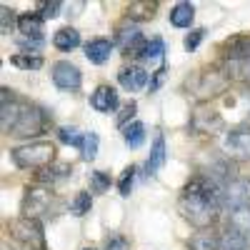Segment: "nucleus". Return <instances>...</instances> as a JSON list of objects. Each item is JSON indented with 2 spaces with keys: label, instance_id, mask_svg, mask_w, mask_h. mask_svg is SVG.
Returning a JSON list of instances; mask_svg holds the SVG:
<instances>
[{
  "label": "nucleus",
  "instance_id": "nucleus-1",
  "mask_svg": "<svg viewBox=\"0 0 250 250\" xmlns=\"http://www.w3.org/2000/svg\"><path fill=\"white\" fill-rule=\"evenodd\" d=\"M220 200H223V185L208 175H195L183 188L178 208L180 215L190 225H195L198 230H208L215 223L218 210L223 208Z\"/></svg>",
  "mask_w": 250,
  "mask_h": 250
},
{
  "label": "nucleus",
  "instance_id": "nucleus-2",
  "mask_svg": "<svg viewBox=\"0 0 250 250\" xmlns=\"http://www.w3.org/2000/svg\"><path fill=\"white\" fill-rule=\"evenodd\" d=\"M3 133L15 138H33L48 128V115L33 103L18 98L13 90L3 88V108H0Z\"/></svg>",
  "mask_w": 250,
  "mask_h": 250
},
{
  "label": "nucleus",
  "instance_id": "nucleus-3",
  "mask_svg": "<svg viewBox=\"0 0 250 250\" xmlns=\"http://www.w3.org/2000/svg\"><path fill=\"white\" fill-rule=\"evenodd\" d=\"M13 160L23 170H45L55 163V145L53 143H28L13 150Z\"/></svg>",
  "mask_w": 250,
  "mask_h": 250
},
{
  "label": "nucleus",
  "instance_id": "nucleus-4",
  "mask_svg": "<svg viewBox=\"0 0 250 250\" xmlns=\"http://www.w3.org/2000/svg\"><path fill=\"white\" fill-rule=\"evenodd\" d=\"M60 210V200L45 190V188H28L25 198H23V218H55Z\"/></svg>",
  "mask_w": 250,
  "mask_h": 250
},
{
  "label": "nucleus",
  "instance_id": "nucleus-5",
  "mask_svg": "<svg viewBox=\"0 0 250 250\" xmlns=\"http://www.w3.org/2000/svg\"><path fill=\"white\" fill-rule=\"evenodd\" d=\"M228 83L230 80H228V75L223 73V68H208V70H200L193 80H188V85H190V90L198 100H208L213 95L225 93Z\"/></svg>",
  "mask_w": 250,
  "mask_h": 250
},
{
  "label": "nucleus",
  "instance_id": "nucleus-6",
  "mask_svg": "<svg viewBox=\"0 0 250 250\" xmlns=\"http://www.w3.org/2000/svg\"><path fill=\"white\" fill-rule=\"evenodd\" d=\"M10 235L23 250H45L43 225L33 218H18L10 223Z\"/></svg>",
  "mask_w": 250,
  "mask_h": 250
},
{
  "label": "nucleus",
  "instance_id": "nucleus-7",
  "mask_svg": "<svg viewBox=\"0 0 250 250\" xmlns=\"http://www.w3.org/2000/svg\"><path fill=\"white\" fill-rule=\"evenodd\" d=\"M220 205L225 208V210L248 208L250 205V178L248 175H240V178H233V180H225Z\"/></svg>",
  "mask_w": 250,
  "mask_h": 250
},
{
  "label": "nucleus",
  "instance_id": "nucleus-8",
  "mask_svg": "<svg viewBox=\"0 0 250 250\" xmlns=\"http://www.w3.org/2000/svg\"><path fill=\"white\" fill-rule=\"evenodd\" d=\"M223 153L230 160H250V128L230 130L223 138Z\"/></svg>",
  "mask_w": 250,
  "mask_h": 250
},
{
  "label": "nucleus",
  "instance_id": "nucleus-9",
  "mask_svg": "<svg viewBox=\"0 0 250 250\" xmlns=\"http://www.w3.org/2000/svg\"><path fill=\"white\" fill-rule=\"evenodd\" d=\"M53 83L60 88V90H78L80 83H83V75L78 70V65H73L70 60H58L53 62Z\"/></svg>",
  "mask_w": 250,
  "mask_h": 250
},
{
  "label": "nucleus",
  "instance_id": "nucleus-10",
  "mask_svg": "<svg viewBox=\"0 0 250 250\" xmlns=\"http://www.w3.org/2000/svg\"><path fill=\"white\" fill-rule=\"evenodd\" d=\"M115 45L125 53V55H135V58H143L145 48H148V43H145V38L140 35L138 28H128V25H120L118 33H115Z\"/></svg>",
  "mask_w": 250,
  "mask_h": 250
},
{
  "label": "nucleus",
  "instance_id": "nucleus-11",
  "mask_svg": "<svg viewBox=\"0 0 250 250\" xmlns=\"http://www.w3.org/2000/svg\"><path fill=\"white\" fill-rule=\"evenodd\" d=\"M118 80H120V85L128 93H140L150 83V75H148V70L140 68V65H128V68H123L118 73Z\"/></svg>",
  "mask_w": 250,
  "mask_h": 250
},
{
  "label": "nucleus",
  "instance_id": "nucleus-12",
  "mask_svg": "<svg viewBox=\"0 0 250 250\" xmlns=\"http://www.w3.org/2000/svg\"><path fill=\"white\" fill-rule=\"evenodd\" d=\"M113 48H115L113 40L95 38V40H90V43L85 45V58L93 62V65H105V62L110 60V55H113Z\"/></svg>",
  "mask_w": 250,
  "mask_h": 250
},
{
  "label": "nucleus",
  "instance_id": "nucleus-13",
  "mask_svg": "<svg viewBox=\"0 0 250 250\" xmlns=\"http://www.w3.org/2000/svg\"><path fill=\"white\" fill-rule=\"evenodd\" d=\"M190 128L195 133H218L223 128V118L215 113V110H198L193 113V120H190Z\"/></svg>",
  "mask_w": 250,
  "mask_h": 250
},
{
  "label": "nucleus",
  "instance_id": "nucleus-14",
  "mask_svg": "<svg viewBox=\"0 0 250 250\" xmlns=\"http://www.w3.org/2000/svg\"><path fill=\"white\" fill-rule=\"evenodd\" d=\"M220 50H223V60H243V58H250V38H245V35L228 38L225 43L220 45Z\"/></svg>",
  "mask_w": 250,
  "mask_h": 250
},
{
  "label": "nucleus",
  "instance_id": "nucleus-15",
  "mask_svg": "<svg viewBox=\"0 0 250 250\" xmlns=\"http://www.w3.org/2000/svg\"><path fill=\"white\" fill-rule=\"evenodd\" d=\"M90 105L98 113H113L118 108V93H115V88H110V85L95 88V93L90 95Z\"/></svg>",
  "mask_w": 250,
  "mask_h": 250
},
{
  "label": "nucleus",
  "instance_id": "nucleus-16",
  "mask_svg": "<svg viewBox=\"0 0 250 250\" xmlns=\"http://www.w3.org/2000/svg\"><path fill=\"white\" fill-rule=\"evenodd\" d=\"M228 230L238 233L240 238H245L250 243V205L228 213Z\"/></svg>",
  "mask_w": 250,
  "mask_h": 250
},
{
  "label": "nucleus",
  "instance_id": "nucleus-17",
  "mask_svg": "<svg viewBox=\"0 0 250 250\" xmlns=\"http://www.w3.org/2000/svg\"><path fill=\"white\" fill-rule=\"evenodd\" d=\"M223 73L228 75V80H235L240 85H250V58L223 60Z\"/></svg>",
  "mask_w": 250,
  "mask_h": 250
},
{
  "label": "nucleus",
  "instance_id": "nucleus-18",
  "mask_svg": "<svg viewBox=\"0 0 250 250\" xmlns=\"http://www.w3.org/2000/svg\"><path fill=\"white\" fill-rule=\"evenodd\" d=\"M18 30L25 38H43V18L40 13H25L18 18Z\"/></svg>",
  "mask_w": 250,
  "mask_h": 250
},
{
  "label": "nucleus",
  "instance_id": "nucleus-19",
  "mask_svg": "<svg viewBox=\"0 0 250 250\" xmlns=\"http://www.w3.org/2000/svg\"><path fill=\"white\" fill-rule=\"evenodd\" d=\"M165 158H168V150H165V138L163 135H155L153 140V148H150V158H148V173H158L163 165H165Z\"/></svg>",
  "mask_w": 250,
  "mask_h": 250
},
{
  "label": "nucleus",
  "instance_id": "nucleus-20",
  "mask_svg": "<svg viewBox=\"0 0 250 250\" xmlns=\"http://www.w3.org/2000/svg\"><path fill=\"white\" fill-rule=\"evenodd\" d=\"M53 45L58 50H75L80 45V33L75 28H60L55 35H53Z\"/></svg>",
  "mask_w": 250,
  "mask_h": 250
},
{
  "label": "nucleus",
  "instance_id": "nucleus-21",
  "mask_svg": "<svg viewBox=\"0 0 250 250\" xmlns=\"http://www.w3.org/2000/svg\"><path fill=\"white\" fill-rule=\"evenodd\" d=\"M70 173H73V165H68V163H53V165H48V168L38 175V180L53 185V183H60V180L70 178Z\"/></svg>",
  "mask_w": 250,
  "mask_h": 250
},
{
  "label": "nucleus",
  "instance_id": "nucleus-22",
  "mask_svg": "<svg viewBox=\"0 0 250 250\" xmlns=\"http://www.w3.org/2000/svg\"><path fill=\"white\" fill-rule=\"evenodd\" d=\"M155 10H158V3H150V0H138V3H130L128 10H125V15H128V20H150L155 18Z\"/></svg>",
  "mask_w": 250,
  "mask_h": 250
},
{
  "label": "nucleus",
  "instance_id": "nucleus-23",
  "mask_svg": "<svg viewBox=\"0 0 250 250\" xmlns=\"http://www.w3.org/2000/svg\"><path fill=\"white\" fill-rule=\"evenodd\" d=\"M193 18H195V8L190 3H178L170 10V23L175 28H190L193 25Z\"/></svg>",
  "mask_w": 250,
  "mask_h": 250
},
{
  "label": "nucleus",
  "instance_id": "nucleus-24",
  "mask_svg": "<svg viewBox=\"0 0 250 250\" xmlns=\"http://www.w3.org/2000/svg\"><path fill=\"white\" fill-rule=\"evenodd\" d=\"M188 250H220V238L210 230H200L190 238Z\"/></svg>",
  "mask_w": 250,
  "mask_h": 250
},
{
  "label": "nucleus",
  "instance_id": "nucleus-25",
  "mask_svg": "<svg viewBox=\"0 0 250 250\" xmlns=\"http://www.w3.org/2000/svg\"><path fill=\"white\" fill-rule=\"evenodd\" d=\"M123 138H125V145H128V148H140V145L145 143V125L138 123V120L130 123V125H125Z\"/></svg>",
  "mask_w": 250,
  "mask_h": 250
},
{
  "label": "nucleus",
  "instance_id": "nucleus-26",
  "mask_svg": "<svg viewBox=\"0 0 250 250\" xmlns=\"http://www.w3.org/2000/svg\"><path fill=\"white\" fill-rule=\"evenodd\" d=\"M10 62L20 70H40L43 68V58L40 55H30V53H18L10 58Z\"/></svg>",
  "mask_w": 250,
  "mask_h": 250
},
{
  "label": "nucleus",
  "instance_id": "nucleus-27",
  "mask_svg": "<svg viewBox=\"0 0 250 250\" xmlns=\"http://www.w3.org/2000/svg\"><path fill=\"white\" fill-rule=\"evenodd\" d=\"M220 250H250V243L245 238H240L238 233L225 230L220 235Z\"/></svg>",
  "mask_w": 250,
  "mask_h": 250
},
{
  "label": "nucleus",
  "instance_id": "nucleus-28",
  "mask_svg": "<svg viewBox=\"0 0 250 250\" xmlns=\"http://www.w3.org/2000/svg\"><path fill=\"white\" fill-rule=\"evenodd\" d=\"M90 208H93L90 193H78V195L73 198V203H70V213H73L75 218H83L85 213H90Z\"/></svg>",
  "mask_w": 250,
  "mask_h": 250
},
{
  "label": "nucleus",
  "instance_id": "nucleus-29",
  "mask_svg": "<svg viewBox=\"0 0 250 250\" xmlns=\"http://www.w3.org/2000/svg\"><path fill=\"white\" fill-rule=\"evenodd\" d=\"M98 145H100V140H98V133H85V138H83V145H80V155H83V160H95V155H98Z\"/></svg>",
  "mask_w": 250,
  "mask_h": 250
},
{
  "label": "nucleus",
  "instance_id": "nucleus-30",
  "mask_svg": "<svg viewBox=\"0 0 250 250\" xmlns=\"http://www.w3.org/2000/svg\"><path fill=\"white\" fill-rule=\"evenodd\" d=\"M58 138H60V143L73 145V148H80V145H83V138H85V133H80L78 128H70V125H62V128L58 130Z\"/></svg>",
  "mask_w": 250,
  "mask_h": 250
},
{
  "label": "nucleus",
  "instance_id": "nucleus-31",
  "mask_svg": "<svg viewBox=\"0 0 250 250\" xmlns=\"http://www.w3.org/2000/svg\"><path fill=\"white\" fill-rule=\"evenodd\" d=\"M110 175L103 173V170H93L90 173V190L93 193H108L110 190Z\"/></svg>",
  "mask_w": 250,
  "mask_h": 250
},
{
  "label": "nucleus",
  "instance_id": "nucleus-32",
  "mask_svg": "<svg viewBox=\"0 0 250 250\" xmlns=\"http://www.w3.org/2000/svg\"><path fill=\"white\" fill-rule=\"evenodd\" d=\"M135 168L130 165V168H125V173H123V178H120V183H118V190H120V195H125L128 198L130 195V190H133V183H135Z\"/></svg>",
  "mask_w": 250,
  "mask_h": 250
},
{
  "label": "nucleus",
  "instance_id": "nucleus-33",
  "mask_svg": "<svg viewBox=\"0 0 250 250\" xmlns=\"http://www.w3.org/2000/svg\"><path fill=\"white\" fill-rule=\"evenodd\" d=\"M163 53H165V43H163L160 38H153L150 43H148V48H145L143 58H145V60H160Z\"/></svg>",
  "mask_w": 250,
  "mask_h": 250
},
{
  "label": "nucleus",
  "instance_id": "nucleus-34",
  "mask_svg": "<svg viewBox=\"0 0 250 250\" xmlns=\"http://www.w3.org/2000/svg\"><path fill=\"white\" fill-rule=\"evenodd\" d=\"M205 38V30L203 28H195V30H190L188 33V38H185V50L188 53H193L198 45H200V40Z\"/></svg>",
  "mask_w": 250,
  "mask_h": 250
},
{
  "label": "nucleus",
  "instance_id": "nucleus-35",
  "mask_svg": "<svg viewBox=\"0 0 250 250\" xmlns=\"http://www.w3.org/2000/svg\"><path fill=\"white\" fill-rule=\"evenodd\" d=\"M103 250H130V243H128V238H123V235H110L105 240V248Z\"/></svg>",
  "mask_w": 250,
  "mask_h": 250
},
{
  "label": "nucleus",
  "instance_id": "nucleus-36",
  "mask_svg": "<svg viewBox=\"0 0 250 250\" xmlns=\"http://www.w3.org/2000/svg\"><path fill=\"white\" fill-rule=\"evenodd\" d=\"M60 8H62V3H58V0H53V3H43V5H40V18L50 20V18L60 15Z\"/></svg>",
  "mask_w": 250,
  "mask_h": 250
},
{
  "label": "nucleus",
  "instance_id": "nucleus-37",
  "mask_svg": "<svg viewBox=\"0 0 250 250\" xmlns=\"http://www.w3.org/2000/svg\"><path fill=\"white\" fill-rule=\"evenodd\" d=\"M135 110H138V105H135L133 100H130V103H125L123 110H120V115H118V128H123V130H125V120L133 118V115H135Z\"/></svg>",
  "mask_w": 250,
  "mask_h": 250
},
{
  "label": "nucleus",
  "instance_id": "nucleus-38",
  "mask_svg": "<svg viewBox=\"0 0 250 250\" xmlns=\"http://www.w3.org/2000/svg\"><path fill=\"white\" fill-rule=\"evenodd\" d=\"M0 13H3V23H0V30L8 35V33L13 30V25H15V15H13V10H10L8 5H3V10H0Z\"/></svg>",
  "mask_w": 250,
  "mask_h": 250
},
{
  "label": "nucleus",
  "instance_id": "nucleus-39",
  "mask_svg": "<svg viewBox=\"0 0 250 250\" xmlns=\"http://www.w3.org/2000/svg\"><path fill=\"white\" fill-rule=\"evenodd\" d=\"M20 48H25V53H30V50H38L40 45H43V38H25V35H20Z\"/></svg>",
  "mask_w": 250,
  "mask_h": 250
},
{
  "label": "nucleus",
  "instance_id": "nucleus-40",
  "mask_svg": "<svg viewBox=\"0 0 250 250\" xmlns=\"http://www.w3.org/2000/svg\"><path fill=\"white\" fill-rule=\"evenodd\" d=\"M163 75H165V68H160V70L155 73V78L150 80V90H158V88H160V83H163Z\"/></svg>",
  "mask_w": 250,
  "mask_h": 250
},
{
  "label": "nucleus",
  "instance_id": "nucleus-41",
  "mask_svg": "<svg viewBox=\"0 0 250 250\" xmlns=\"http://www.w3.org/2000/svg\"><path fill=\"white\" fill-rule=\"evenodd\" d=\"M243 103H245V123H250V90L243 95Z\"/></svg>",
  "mask_w": 250,
  "mask_h": 250
},
{
  "label": "nucleus",
  "instance_id": "nucleus-42",
  "mask_svg": "<svg viewBox=\"0 0 250 250\" xmlns=\"http://www.w3.org/2000/svg\"><path fill=\"white\" fill-rule=\"evenodd\" d=\"M83 250H98V248H93V245H88V248H83Z\"/></svg>",
  "mask_w": 250,
  "mask_h": 250
}]
</instances>
